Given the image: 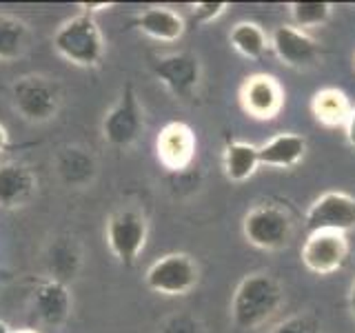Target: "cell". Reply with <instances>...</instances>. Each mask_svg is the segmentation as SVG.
I'll list each match as a JSON object with an SVG mask.
<instances>
[{
	"label": "cell",
	"instance_id": "obj_1",
	"mask_svg": "<svg viewBox=\"0 0 355 333\" xmlns=\"http://www.w3.org/2000/svg\"><path fill=\"white\" fill-rule=\"evenodd\" d=\"M282 287L269 273H249L236 287L231 300V318L240 329L264 325L282 305Z\"/></svg>",
	"mask_w": 355,
	"mask_h": 333
},
{
	"label": "cell",
	"instance_id": "obj_2",
	"mask_svg": "<svg viewBox=\"0 0 355 333\" xmlns=\"http://www.w3.org/2000/svg\"><path fill=\"white\" fill-rule=\"evenodd\" d=\"M53 49L78 67H98L105 56V38L94 16L80 14L58 27Z\"/></svg>",
	"mask_w": 355,
	"mask_h": 333
},
{
	"label": "cell",
	"instance_id": "obj_3",
	"mask_svg": "<svg viewBox=\"0 0 355 333\" xmlns=\"http://www.w3.org/2000/svg\"><path fill=\"white\" fill-rule=\"evenodd\" d=\"M11 98L18 114L27 122H49L58 116L62 105L60 85L42 74L20 76L11 87Z\"/></svg>",
	"mask_w": 355,
	"mask_h": 333
},
{
	"label": "cell",
	"instance_id": "obj_4",
	"mask_svg": "<svg viewBox=\"0 0 355 333\" xmlns=\"http://www.w3.org/2000/svg\"><path fill=\"white\" fill-rule=\"evenodd\" d=\"M149 225L140 211L120 209L107 220V244L120 264L133 266L147 244Z\"/></svg>",
	"mask_w": 355,
	"mask_h": 333
},
{
	"label": "cell",
	"instance_id": "obj_5",
	"mask_svg": "<svg viewBox=\"0 0 355 333\" xmlns=\"http://www.w3.org/2000/svg\"><path fill=\"white\" fill-rule=\"evenodd\" d=\"M242 236L251 247L280 249L291 238V218L275 205H258L242 218Z\"/></svg>",
	"mask_w": 355,
	"mask_h": 333
},
{
	"label": "cell",
	"instance_id": "obj_6",
	"mask_svg": "<svg viewBox=\"0 0 355 333\" xmlns=\"http://www.w3.org/2000/svg\"><path fill=\"white\" fill-rule=\"evenodd\" d=\"M200 269L196 260L187 253H166L155 260L144 282L153 293L160 296H187L198 284Z\"/></svg>",
	"mask_w": 355,
	"mask_h": 333
},
{
	"label": "cell",
	"instance_id": "obj_7",
	"mask_svg": "<svg viewBox=\"0 0 355 333\" xmlns=\"http://www.w3.org/2000/svg\"><path fill=\"white\" fill-rule=\"evenodd\" d=\"M302 264L315 275H331L340 271L349 258V238L342 231H313L300 249Z\"/></svg>",
	"mask_w": 355,
	"mask_h": 333
},
{
	"label": "cell",
	"instance_id": "obj_8",
	"mask_svg": "<svg viewBox=\"0 0 355 333\" xmlns=\"http://www.w3.org/2000/svg\"><path fill=\"white\" fill-rule=\"evenodd\" d=\"M306 233L355 229V198L344 191H327L311 203L304 216Z\"/></svg>",
	"mask_w": 355,
	"mask_h": 333
},
{
	"label": "cell",
	"instance_id": "obj_9",
	"mask_svg": "<svg viewBox=\"0 0 355 333\" xmlns=\"http://www.w3.org/2000/svg\"><path fill=\"white\" fill-rule=\"evenodd\" d=\"M142 131V111L133 87L122 89L116 105L103 118V138L114 147H129Z\"/></svg>",
	"mask_w": 355,
	"mask_h": 333
},
{
	"label": "cell",
	"instance_id": "obj_10",
	"mask_svg": "<svg viewBox=\"0 0 355 333\" xmlns=\"http://www.w3.org/2000/svg\"><path fill=\"white\" fill-rule=\"evenodd\" d=\"M240 105L244 114L255 120H271L280 114L284 105V92L273 76L253 74L244 78L240 87Z\"/></svg>",
	"mask_w": 355,
	"mask_h": 333
},
{
	"label": "cell",
	"instance_id": "obj_11",
	"mask_svg": "<svg viewBox=\"0 0 355 333\" xmlns=\"http://www.w3.org/2000/svg\"><path fill=\"white\" fill-rule=\"evenodd\" d=\"M151 69L155 78H158L175 98H180V100L193 98L196 89L200 85V60L193 53L180 51V53L164 56V58L153 62Z\"/></svg>",
	"mask_w": 355,
	"mask_h": 333
},
{
	"label": "cell",
	"instance_id": "obj_12",
	"mask_svg": "<svg viewBox=\"0 0 355 333\" xmlns=\"http://www.w3.org/2000/svg\"><path fill=\"white\" fill-rule=\"evenodd\" d=\"M155 149L166 169L182 171L196 158V133L187 122H169L155 140Z\"/></svg>",
	"mask_w": 355,
	"mask_h": 333
},
{
	"label": "cell",
	"instance_id": "obj_13",
	"mask_svg": "<svg viewBox=\"0 0 355 333\" xmlns=\"http://www.w3.org/2000/svg\"><path fill=\"white\" fill-rule=\"evenodd\" d=\"M271 47L277 58L286 67H293V69L315 65L320 56L318 42L311 38L306 31L297 29L293 25L275 27L271 33Z\"/></svg>",
	"mask_w": 355,
	"mask_h": 333
},
{
	"label": "cell",
	"instance_id": "obj_14",
	"mask_svg": "<svg viewBox=\"0 0 355 333\" xmlns=\"http://www.w3.org/2000/svg\"><path fill=\"white\" fill-rule=\"evenodd\" d=\"M38 187L36 173L27 164L5 162L0 164V207L11 209L25 205Z\"/></svg>",
	"mask_w": 355,
	"mask_h": 333
},
{
	"label": "cell",
	"instance_id": "obj_15",
	"mask_svg": "<svg viewBox=\"0 0 355 333\" xmlns=\"http://www.w3.org/2000/svg\"><path fill=\"white\" fill-rule=\"evenodd\" d=\"M136 27L153 40L175 42L184 33V18L169 7H147L138 14Z\"/></svg>",
	"mask_w": 355,
	"mask_h": 333
},
{
	"label": "cell",
	"instance_id": "obj_16",
	"mask_svg": "<svg viewBox=\"0 0 355 333\" xmlns=\"http://www.w3.org/2000/svg\"><path fill=\"white\" fill-rule=\"evenodd\" d=\"M306 153V138L297 136V133L284 131L273 136L269 142H264L262 147H258V158L260 164L266 166H280V169H288L295 166Z\"/></svg>",
	"mask_w": 355,
	"mask_h": 333
},
{
	"label": "cell",
	"instance_id": "obj_17",
	"mask_svg": "<svg viewBox=\"0 0 355 333\" xmlns=\"http://www.w3.org/2000/svg\"><path fill=\"white\" fill-rule=\"evenodd\" d=\"M351 105L344 92L336 87H324L313 94L311 98V111H313L315 120L324 127H342L347 125L351 116Z\"/></svg>",
	"mask_w": 355,
	"mask_h": 333
},
{
	"label": "cell",
	"instance_id": "obj_18",
	"mask_svg": "<svg viewBox=\"0 0 355 333\" xmlns=\"http://www.w3.org/2000/svg\"><path fill=\"white\" fill-rule=\"evenodd\" d=\"M260 166L258 147L244 140H229L225 147V173L231 182H244Z\"/></svg>",
	"mask_w": 355,
	"mask_h": 333
},
{
	"label": "cell",
	"instance_id": "obj_19",
	"mask_svg": "<svg viewBox=\"0 0 355 333\" xmlns=\"http://www.w3.org/2000/svg\"><path fill=\"white\" fill-rule=\"evenodd\" d=\"M29 47V27L16 16L0 14V60L14 62Z\"/></svg>",
	"mask_w": 355,
	"mask_h": 333
},
{
	"label": "cell",
	"instance_id": "obj_20",
	"mask_svg": "<svg viewBox=\"0 0 355 333\" xmlns=\"http://www.w3.org/2000/svg\"><path fill=\"white\" fill-rule=\"evenodd\" d=\"M229 42L240 56H244V58L258 60L264 56L266 44H269V38H266L264 29L258 25V22L242 20V22H236V25L231 27Z\"/></svg>",
	"mask_w": 355,
	"mask_h": 333
},
{
	"label": "cell",
	"instance_id": "obj_21",
	"mask_svg": "<svg viewBox=\"0 0 355 333\" xmlns=\"http://www.w3.org/2000/svg\"><path fill=\"white\" fill-rule=\"evenodd\" d=\"M38 309L40 316L51 322V325H58L69 314V293L60 282H47L40 291H38Z\"/></svg>",
	"mask_w": 355,
	"mask_h": 333
},
{
	"label": "cell",
	"instance_id": "obj_22",
	"mask_svg": "<svg viewBox=\"0 0 355 333\" xmlns=\"http://www.w3.org/2000/svg\"><path fill=\"white\" fill-rule=\"evenodd\" d=\"M288 14H291L293 27L304 31L324 25L333 14V5L324 3V0H295L288 5Z\"/></svg>",
	"mask_w": 355,
	"mask_h": 333
},
{
	"label": "cell",
	"instance_id": "obj_23",
	"mask_svg": "<svg viewBox=\"0 0 355 333\" xmlns=\"http://www.w3.org/2000/svg\"><path fill=\"white\" fill-rule=\"evenodd\" d=\"M269 333H320V322L313 316L302 314V316H293L280 322V325L273 327Z\"/></svg>",
	"mask_w": 355,
	"mask_h": 333
},
{
	"label": "cell",
	"instance_id": "obj_24",
	"mask_svg": "<svg viewBox=\"0 0 355 333\" xmlns=\"http://www.w3.org/2000/svg\"><path fill=\"white\" fill-rule=\"evenodd\" d=\"M227 7H229L227 3H211L209 0V3H196L191 7V14L196 22H211L225 14Z\"/></svg>",
	"mask_w": 355,
	"mask_h": 333
},
{
	"label": "cell",
	"instance_id": "obj_25",
	"mask_svg": "<svg viewBox=\"0 0 355 333\" xmlns=\"http://www.w3.org/2000/svg\"><path fill=\"white\" fill-rule=\"evenodd\" d=\"M347 140H349V144L355 149V107L351 109V116H349V120H347Z\"/></svg>",
	"mask_w": 355,
	"mask_h": 333
},
{
	"label": "cell",
	"instance_id": "obj_26",
	"mask_svg": "<svg viewBox=\"0 0 355 333\" xmlns=\"http://www.w3.org/2000/svg\"><path fill=\"white\" fill-rule=\"evenodd\" d=\"M7 144H9V133H7L5 125H0V153L7 149Z\"/></svg>",
	"mask_w": 355,
	"mask_h": 333
},
{
	"label": "cell",
	"instance_id": "obj_27",
	"mask_svg": "<svg viewBox=\"0 0 355 333\" xmlns=\"http://www.w3.org/2000/svg\"><path fill=\"white\" fill-rule=\"evenodd\" d=\"M0 333H11L9 325H7V322H3V320H0Z\"/></svg>",
	"mask_w": 355,
	"mask_h": 333
},
{
	"label": "cell",
	"instance_id": "obj_28",
	"mask_svg": "<svg viewBox=\"0 0 355 333\" xmlns=\"http://www.w3.org/2000/svg\"><path fill=\"white\" fill-rule=\"evenodd\" d=\"M351 307L355 311V282H353V291H351Z\"/></svg>",
	"mask_w": 355,
	"mask_h": 333
},
{
	"label": "cell",
	"instance_id": "obj_29",
	"mask_svg": "<svg viewBox=\"0 0 355 333\" xmlns=\"http://www.w3.org/2000/svg\"><path fill=\"white\" fill-rule=\"evenodd\" d=\"M11 333H38V331H33V329H18V331H11Z\"/></svg>",
	"mask_w": 355,
	"mask_h": 333
}]
</instances>
